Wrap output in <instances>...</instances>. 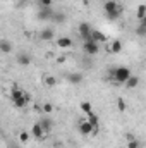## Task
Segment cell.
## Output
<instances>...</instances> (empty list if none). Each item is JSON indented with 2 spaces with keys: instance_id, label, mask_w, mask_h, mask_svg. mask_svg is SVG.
Returning <instances> with one entry per match:
<instances>
[{
  "instance_id": "484cf974",
  "label": "cell",
  "mask_w": 146,
  "mask_h": 148,
  "mask_svg": "<svg viewBox=\"0 0 146 148\" xmlns=\"http://www.w3.org/2000/svg\"><path fill=\"white\" fill-rule=\"evenodd\" d=\"M127 148H139L138 140H131V141H129V145H127Z\"/></svg>"
},
{
  "instance_id": "7402d4cb",
  "label": "cell",
  "mask_w": 146,
  "mask_h": 148,
  "mask_svg": "<svg viewBox=\"0 0 146 148\" xmlns=\"http://www.w3.org/2000/svg\"><path fill=\"white\" fill-rule=\"evenodd\" d=\"M29 138H31V134H29L28 131H21V133H19V141H21V143H28Z\"/></svg>"
},
{
  "instance_id": "e0dca14e",
  "label": "cell",
  "mask_w": 146,
  "mask_h": 148,
  "mask_svg": "<svg viewBox=\"0 0 146 148\" xmlns=\"http://www.w3.org/2000/svg\"><path fill=\"white\" fill-rule=\"evenodd\" d=\"M91 38H93L95 41H98V43H103V41H107V36H105L102 31H96V29H93V33H91Z\"/></svg>"
},
{
  "instance_id": "4fadbf2b",
  "label": "cell",
  "mask_w": 146,
  "mask_h": 148,
  "mask_svg": "<svg viewBox=\"0 0 146 148\" xmlns=\"http://www.w3.org/2000/svg\"><path fill=\"white\" fill-rule=\"evenodd\" d=\"M138 84H139V77L132 74V76H131V77L127 79V83H126V88H127V90H134V88H136Z\"/></svg>"
},
{
  "instance_id": "52a82bcc",
  "label": "cell",
  "mask_w": 146,
  "mask_h": 148,
  "mask_svg": "<svg viewBox=\"0 0 146 148\" xmlns=\"http://www.w3.org/2000/svg\"><path fill=\"white\" fill-rule=\"evenodd\" d=\"M86 119L93 124V127H95L93 134H96L98 129H100V117H98V114H96V112H89V114H86Z\"/></svg>"
},
{
  "instance_id": "5b68a950",
  "label": "cell",
  "mask_w": 146,
  "mask_h": 148,
  "mask_svg": "<svg viewBox=\"0 0 146 148\" xmlns=\"http://www.w3.org/2000/svg\"><path fill=\"white\" fill-rule=\"evenodd\" d=\"M93 131H95V127H93V124L88 119H83L79 122V133L81 134H93Z\"/></svg>"
},
{
  "instance_id": "9a60e30c",
  "label": "cell",
  "mask_w": 146,
  "mask_h": 148,
  "mask_svg": "<svg viewBox=\"0 0 146 148\" xmlns=\"http://www.w3.org/2000/svg\"><path fill=\"white\" fill-rule=\"evenodd\" d=\"M67 79H69V83H72V84H79L84 77H83V74H79V73H72V74L67 76Z\"/></svg>"
},
{
  "instance_id": "44dd1931",
  "label": "cell",
  "mask_w": 146,
  "mask_h": 148,
  "mask_svg": "<svg viewBox=\"0 0 146 148\" xmlns=\"http://www.w3.org/2000/svg\"><path fill=\"white\" fill-rule=\"evenodd\" d=\"M0 50H2L3 53H9V52L12 50V45H10L7 40H2V41H0Z\"/></svg>"
},
{
  "instance_id": "30bf717a",
  "label": "cell",
  "mask_w": 146,
  "mask_h": 148,
  "mask_svg": "<svg viewBox=\"0 0 146 148\" xmlns=\"http://www.w3.org/2000/svg\"><path fill=\"white\" fill-rule=\"evenodd\" d=\"M40 124H41V127H43V131H45V133H50V131H52V127H53V121H52L50 117H41Z\"/></svg>"
},
{
  "instance_id": "ba28073f",
  "label": "cell",
  "mask_w": 146,
  "mask_h": 148,
  "mask_svg": "<svg viewBox=\"0 0 146 148\" xmlns=\"http://www.w3.org/2000/svg\"><path fill=\"white\" fill-rule=\"evenodd\" d=\"M55 43H57V47H59V48H64V50H65V48H71V47L74 45V41L69 36L57 38V41H55Z\"/></svg>"
},
{
  "instance_id": "d6986e66",
  "label": "cell",
  "mask_w": 146,
  "mask_h": 148,
  "mask_svg": "<svg viewBox=\"0 0 146 148\" xmlns=\"http://www.w3.org/2000/svg\"><path fill=\"white\" fill-rule=\"evenodd\" d=\"M79 109H81V112H83V114H89V112H93V107H91V102H81Z\"/></svg>"
},
{
  "instance_id": "4316f807",
  "label": "cell",
  "mask_w": 146,
  "mask_h": 148,
  "mask_svg": "<svg viewBox=\"0 0 146 148\" xmlns=\"http://www.w3.org/2000/svg\"><path fill=\"white\" fill-rule=\"evenodd\" d=\"M40 3H41V7H50L52 0H40Z\"/></svg>"
},
{
  "instance_id": "6da1fadb",
  "label": "cell",
  "mask_w": 146,
  "mask_h": 148,
  "mask_svg": "<svg viewBox=\"0 0 146 148\" xmlns=\"http://www.w3.org/2000/svg\"><path fill=\"white\" fill-rule=\"evenodd\" d=\"M10 100H12V103H14V107H17V109H23V107H26V103L31 100V97L28 95V93H24L23 90H19V88H12V91H10Z\"/></svg>"
},
{
  "instance_id": "d4e9b609",
  "label": "cell",
  "mask_w": 146,
  "mask_h": 148,
  "mask_svg": "<svg viewBox=\"0 0 146 148\" xmlns=\"http://www.w3.org/2000/svg\"><path fill=\"white\" fill-rule=\"evenodd\" d=\"M136 33H138L139 36H146V28L143 26V24H139V28L136 29Z\"/></svg>"
},
{
  "instance_id": "277c9868",
  "label": "cell",
  "mask_w": 146,
  "mask_h": 148,
  "mask_svg": "<svg viewBox=\"0 0 146 148\" xmlns=\"http://www.w3.org/2000/svg\"><path fill=\"white\" fill-rule=\"evenodd\" d=\"M83 50H84L88 55H96V53L100 52V43L95 41L93 38H89V40H86V41L83 43Z\"/></svg>"
},
{
  "instance_id": "ac0fdd59",
  "label": "cell",
  "mask_w": 146,
  "mask_h": 148,
  "mask_svg": "<svg viewBox=\"0 0 146 148\" xmlns=\"http://www.w3.org/2000/svg\"><path fill=\"white\" fill-rule=\"evenodd\" d=\"M40 17H41V19H48V17H53V14H52L50 7H41V10H40Z\"/></svg>"
},
{
  "instance_id": "603a6c76",
  "label": "cell",
  "mask_w": 146,
  "mask_h": 148,
  "mask_svg": "<svg viewBox=\"0 0 146 148\" xmlns=\"http://www.w3.org/2000/svg\"><path fill=\"white\" fill-rule=\"evenodd\" d=\"M52 110H53L52 103H48V102H46V103H43V112H45L46 115H48V114H52Z\"/></svg>"
},
{
  "instance_id": "7a4b0ae2",
  "label": "cell",
  "mask_w": 146,
  "mask_h": 148,
  "mask_svg": "<svg viewBox=\"0 0 146 148\" xmlns=\"http://www.w3.org/2000/svg\"><path fill=\"white\" fill-rule=\"evenodd\" d=\"M103 10H105V14H107V17H108L110 21H115L120 14H122V5L119 3V2H115V0H107L105 3H103Z\"/></svg>"
},
{
  "instance_id": "f1b7e54d",
  "label": "cell",
  "mask_w": 146,
  "mask_h": 148,
  "mask_svg": "<svg viewBox=\"0 0 146 148\" xmlns=\"http://www.w3.org/2000/svg\"><path fill=\"white\" fill-rule=\"evenodd\" d=\"M84 2H86V3H88V0H84Z\"/></svg>"
},
{
  "instance_id": "5bb4252c",
  "label": "cell",
  "mask_w": 146,
  "mask_h": 148,
  "mask_svg": "<svg viewBox=\"0 0 146 148\" xmlns=\"http://www.w3.org/2000/svg\"><path fill=\"white\" fill-rule=\"evenodd\" d=\"M43 83H45V86H46V88H53V86L57 84V77H55V76H52V74H46V76H45V79H43Z\"/></svg>"
},
{
  "instance_id": "83f0119b",
  "label": "cell",
  "mask_w": 146,
  "mask_h": 148,
  "mask_svg": "<svg viewBox=\"0 0 146 148\" xmlns=\"http://www.w3.org/2000/svg\"><path fill=\"white\" fill-rule=\"evenodd\" d=\"M141 24H143V26H145V28H146V17H145V19H143V21H141Z\"/></svg>"
},
{
  "instance_id": "8fae6325",
  "label": "cell",
  "mask_w": 146,
  "mask_h": 148,
  "mask_svg": "<svg viewBox=\"0 0 146 148\" xmlns=\"http://www.w3.org/2000/svg\"><path fill=\"white\" fill-rule=\"evenodd\" d=\"M108 50L112 53H120V52H122V41H120V40H112Z\"/></svg>"
},
{
  "instance_id": "cb8c5ba5",
  "label": "cell",
  "mask_w": 146,
  "mask_h": 148,
  "mask_svg": "<svg viewBox=\"0 0 146 148\" xmlns=\"http://www.w3.org/2000/svg\"><path fill=\"white\" fill-rule=\"evenodd\" d=\"M117 107H119V110H120V112H124L127 105H126V102H124L122 98H119V100H117Z\"/></svg>"
},
{
  "instance_id": "2e32d148",
  "label": "cell",
  "mask_w": 146,
  "mask_h": 148,
  "mask_svg": "<svg viewBox=\"0 0 146 148\" xmlns=\"http://www.w3.org/2000/svg\"><path fill=\"white\" fill-rule=\"evenodd\" d=\"M29 62H31V57H29L28 53H19V55H17V64H21V66H29Z\"/></svg>"
},
{
  "instance_id": "8992f818",
  "label": "cell",
  "mask_w": 146,
  "mask_h": 148,
  "mask_svg": "<svg viewBox=\"0 0 146 148\" xmlns=\"http://www.w3.org/2000/svg\"><path fill=\"white\" fill-rule=\"evenodd\" d=\"M91 33H93V29H91V26L88 23H81L79 24V36L83 38L84 41L91 38Z\"/></svg>"
},
{
  "instance_id": "3957f363",
  "label": "cell",
  "mask_w": 146,
  "mask_h": 148,
  "mask_svg": "<svg viewBox=\"0 0 146 148\" xmlns=\"http://www.w3.org/2000/svg\"><path fill=\"white\" fill-rule=\"evenodd\" d=\"M110 77H113L117 83H120V84H126L127 83V79L132 76L131 73V69L127 67V66H120V67H115V69H110Z\"/></svg>"
},
{
  "instance_id": "7c38bea8",
  "label": "cell",
  "mask_w": 146,
  "mask_h": 148,
  "mask_svg": "<svg viewBox=\"0 0 146 148\" xmlns=\"http://www.w3.org/2000/svg\"><path fill=\"white\" fill-rule=\"evenodd\" d=\"M40 38H41L43 41H50V40H53V38H55V33H53V29L46 28V29H41V33H40Z\"/></svg>"
},
{
  "instance_id": "ffe728a7",
  "label": "cell",
  "mask_w": 146,
  "mask_h": 148,
  "mask_svg": "<svg viewBox=\"0 0 146 148\" xmlns=\"http://www.w3.org/2000/svg\"><path fill=\"white\" fill-rule=\"evenodd\" d=\"M136 17H138L139 21H143V19L146 17V5H145V3L138 7V10H136Z\"/></svg>"
},
{
  "instance_id": "9c48e42d",
  "label": "cell",
  "mask_w": 146,
  "mask_h": 148,
  "mask_svg": "<svg viewBox=\"0 0 146 148\" xmlns=\"http://www.w3.org/2000/svg\"><path fill=\"white\" fill-rule=\"evenodd\" d=\"M31 134L36 138V140H41L46 133L43 131V127H41V124L40 122H36V124H33V127H31Z\"/></svg>"
}]
</instances>
